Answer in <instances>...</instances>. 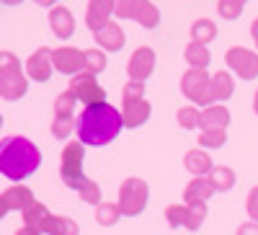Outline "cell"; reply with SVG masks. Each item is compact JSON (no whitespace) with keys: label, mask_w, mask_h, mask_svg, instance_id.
<instances>
[{"label":"cell","mask_w":258,"mask_h":235,"mask_svg":"<svg viewBox=\"0 0 258 235\" xmlns=\"http://www.w3.org/2000/svg\"><path fill=\"white\" fill-rule=\"evenodd\" d=\"M181 93L188 96L194 103H217L212 91V78L207 70H188L181 78Z\"/></svg>","instance_id":"cell-7"},{"label":"cell","mask_w":258,"mask_h":235,"mask_svg":"<svg viewBox=\"0 0 258 235\" xmlns=\"http://www.w3.org/2000/svg\"><path fill=\"white\" fill-rule=\"evenodd\" d=\"M124 127V116L109 103H96V106H85L78 116V137L83 145H93L103 147L109 145Z\"/></svg>","instance_id":"cell-1"},{"label":"cell","mask_w":258,"mask_h":235,"mask_svg":"<svg viewBox=\"0 0 258 235\" xmlns=\"http://www.w3.org/2000/svg\"><path fill=\"white\" fill-rule=\"evenodd\" d=\"M209 181L214 184V191H230L235 186V173L230 168H214L209 173Z\"/></svg>","instance_id":"cell-26"},{"label":"cell","mask_w":258,"mask_h":235,"mask_svg":"<svg viewBox=\"0 0 258 235\" xmlns=\"http://www.w3.org/2000/svg\"><path fill=\"white\" fill-rule=\"evenodd\" d=\"M116 3H111V0H91V6H88V16H85V24H88V29L93 34H98L101 29H106L111 24L109 16L114 13Z\"/></svg>","instance_id":"cell-13"},{"label":"cell","mask_w":258,"mask_h":235,"mask_svg":"<svg viewBox=\"0 0 258 235\" xmlns=\"http://www.w3.org/2000/svg\"><path fill=\"white\" fill-rule=\"evenodd\" d=\"M225 62H227V65L238 73L243 80L258 78V54H255V52H248V49H243V47H235V49H227Z\"/></svg>","instance_id":"cell-9"},{"label":"cell","mask_w":258,"mask_h":235,"mask_svg":"<svg viewBox=\"0 0 258 235\" xmlns=\"http://www.w3.org/2000/svg\"><path fill=\"white\" fill-rule=\"evenodd\" d=\"M126 70H129V78H132V80L145 83L150 75H153V70H155V52L150 47H140L132 54V60H129Z\"/></svg>","instance_id":"cell-12"},{"label":"cell","mask_w":258,"mask_h":235,"mask_svg":"<svg viewBox=\"0 0 258 235\" xmlns=\"http://www.w3.org/2000/svg\"><path fill=\"white\" fill-rule=\"evenodd\" d=\"M106 68V54L101 49H85V73L98 75Z\"/></svg>","instance_id":"cell-28"},{"label":"cell","mask_w":258,"mask_h":235,"mask_svg":"<svg viewBox=\"0 0 258 235\" xmlns=\"http://www.w3.org/2000/svg\"><path fill=\"white\" fill-rule=\"evenodd\" d=\"M212 91H214V101H227L232 96V91H235V83L222 70V73H217V75L212 78Z\"/></svg>","instance_id":"cell-24"},{"label":"cell","mask_w":258,"mask_h":235,"mask_svg":"<svg viewBox=\"0 0 258 235\" xmlns=\"http://www.w3.org/2000/svg\"><path fill=\"white\" fill-rule=\"evenodd\" d=\"M93 39L98 41L103 49H109V52H119L124 47V31L116 24H109L106 29H101L98 34H93Z\"/></svg>","instance_id":"cell-19"},{"label":"cell","mask_w":258,"mask_h":235,"mask_svg":"<svg viewBox=\"0 0 258 235\" xmlns=\"http://www.w3.org/2000/svg\"><path fill=\"white\" fill-rule=\"evenodd\" d=\"M41 165L39 147L26 137H6L0 145V173L11 181H24Z\"/></svg>","instance_id":"cell-2"},{"label":"cell","mask_w":258,"mask_h":235,"mask_svg":"<svg viewBox=\"0 0 258 235\" xmlns=\"http://www.w3.org/2000/svg\"><path fill=\"white\" fill-rule=\"evenodd\" d=\"M49 209L41 204V202H34L26 212H24V220H26V227H31V230H36V232H44V227H47V222H49Z\"/></svg>","instance_id":"cell-20"},{"label":"cell","mask_w":258,"mask_h":235,"mask_svg":"<svg viewBox=\"0 0 258 235\" xmlns=\"http://www.w3.org/2000/svg\"><path fill=\"white\" fill-rule=\"evenodd\" d=\"M16 235H39V232H36V230H31V227H21Z\"/></svg>","instance_id":"cell-41"},{"label":"cell","mask_w":258,"mask_h":235,"mask_svg":"<svg viewBox=\"0 0 258 235\" xmlns=\"http://www.w3.org/2000/svg\"><path fill=\"white\" fill-rule=\"evenodd\" d=\"M220 16L225 18H238L243 13V0H220V6H217Z\"/></svg>","instance_id":"cell-33"},{"label":"cell","mask_w":258,"mask_h":235,"mask_svg":"<svg viewBox=\"0 0 258 235\" xmlns=\"http://www.w3.org/2000/svg\"><path fill=\"white\" fill-rule=\"evenodd\" d=\"M183 163H186V168L191 170L194 176H207V173H212V158L204 153V150H191V153H186V158H183Z\"/></svg>","instance_id":"cell-21"},{"label":"cell","mask_w":258,"mask_h":235,"mask_svg":"<svg viewBox=\"0 0 258 235\" xmlns=\"http://www.w3.org/2000/svg\"><path fill=\"white\" fill-rule=\"evenodd\" d=\"M83 142H70L64 145L62 150V165H59V173H62V181L68 184L70 189H83L85 186V179L83 176Z\"/></svg>","instance_id":"cell-4"},{"label":"cell","mask_w":258,"mask_h":235,"mask_svg":"<svg viewBox=\"0 0 258 235\" xmlns=\"http://www.w3.org/2000/svg\"><path fill=\"white\" fill-rule=\"evenodd\" d=\"M49 24H52V31L57 39H70L75 34V21H73V13L64 8V6H54L52 13H49Z\"/></svg>","instance_id":"cell-16"},{"label":"cell","mask_w":258,"mask_h":235,"mask_svg":"<svg viewBox=\"0 0 258 235\" xmlns=\"http://www.w3.org/2000/svg\"><path fill=\"white\" fill-rule=\"evenodd\" d=\"M245 209H248V215L253 217V222H258V186L250 189V194L245 199Z\"/></svg>","instance_id":"cell-38"},{"label":"cell","mask_w":258,"mask_h":235,"mask_svg":"<svg viewBox=\"0 0 258 235\" xmlns=\"http://www.w3.org/2000/svg\"><path fill=\"white\" fill-rule=\"evenodd\" d=\"M209 49L207 44H197V41H191V44L186 47V62H191V70H204L209 65Z\"/></svg>","instance_id":"cell-22"},{"label":"cell","mask_w":258,"mask_h":235,"mask_svg":"<svg viewBox=\"0 0 258 235\" xmlns=\"http://www.w3.org/2000/svg\"><path fill=\"white\" fill-rule=\"evenodd\" d=\"M52 54H54V52H52L49 47H41V49H36V52L29 57L26 73H29L31 80H39V83H47V80H49V75H52V70H54Z\"/></svg>","instance_id":"cell-11"},{"label":"cell","mask_w":258,"mask_h":235,"mask_svg":"<svg viewBox=\"0 0 258 235\" xmlns=\"http://www.w3.org/2000/svg\"><path fill=\"white\" fill-rule=\"evenodd\" d=\"M29 83L21 73V65L18 60L11 54V52H3L0 54V96L6 101H16L26 93Z\"/></svg>","instance_id":"cell-3"},{"label":"cell","mask_w":258,"mask_h":235,"mask_svg":"<svg viewBox=\"0 0 258 235\" xmlns=\"http://www.w3.org/2000/svg\"><path fill=\"white\" fill-rule=\"evenodd\" d=\"M214 194V184L207 179V176H197L183 191V197H186V204H207V199Z\"/></svg>","instance_id":"cell-18"},{"label":"cell","mask_w":258,"mask_h":235,"mask_svg":"<svg viewBox=\"0 0 258 235\" xmlns=\"http://www.w3.org/2000/svg\"><path fill=\"white\" fill-rule=\"evenodd\" d=\"M217 36V26L212 24L209 18H199V21H194V26H191V41H197V44H209V41Z\"/></svg>","instance_id":"cell-23"},{"label":"cell","mask_w":258,"mask_h":235,"mask_svg":"<svg viewBox=\"0 0 258 235\" xmlns=\"http://www.w3.org/2000/svg\"><path fill=\"white\" fill-rule=\"evenodd\" d=\"M238 235H258V222H245L238 227Z\"/></svg>","instance_id":"cell-39"},{"label":"cell","mask_w":258,"mask_h":235,"mask_svg":"<svg viewBox=\"0 0 258 235\" xmlns=\"http://www.w3.org/2000/svg\"><path fill=\"white\" fill-rule=\"evenodd\" d=\"M199 122H202V114L194 106H186V109L178 111V124L183 130H194V127H199Z\"/></svg>","instance_id":"cell-32"},{"label":"cell","mask_w":258,"mask_h":235,"mask_svg":"<svg viewBox=\"0 0 258 235\" xmlns=\"http://www.w3.org/2000/svg\"><path fill=\"white\" fill-rule=\"evenodd\" d=\"M80 197L83 202H88V204H101V191L93 181H85V186L80 189Z\"/></svg>","instance_id":"cell-36"},{"label":"cell","mask_w":258,"mask_h":235,"mask_svg":"<svg viewBox=\"0 0 258 235\" xmlns=\"http://www.w3.org/2000/svg\"><path fill=\"white\" fill-rule=\"evenodd\" d=\"M147 184L142 179H126L119 189V209L126 217H137L147 204Z\"/></svg>","instance_id":"cell-5"},{"label":"cell","mask_w":258,"mask_h":235,"mask_svg":"<svg viewBox=\"0 0 258 235\" xmlns=\"http://www.w3.org/2000/svg\"><path fill=\"white\" fill-rule=\"evenodd\" d=\"M165 217H168V225H170V227H181V225H186L188 204H186V207H183V204H170V207L165 209Z\"/></svg>","instance_id":"cell-30"},{"label":"cell","mask_w":258,"mask_h":235,"mask_svg":"<svg viewBox=\"0 0 258 235\" xmlns=\"http://www.w3.org/2000/svg\"><path fill=\"white\" fill-rule=\"evenodd\" d=\"M207 217V204H188V217H186V227L188 230H199L202 222Z\"/></svg>","instance_id":"cell-31"},{"label":"cell","mask_w":258,"mask_h":235,"mask_svg":"<svg viewBox=\"0 0 258 235\" xmlns=\"http://www.w3.org/2000/svg\"><path fill=\"white\" fill-rule=\"evenodd\" d=\"M150 103L145 98H124V127L137 130L140 124H145L150 119Z\"/></svg>","instance_id":"cell-15"},{"label":"cell","mask_w":258,"mask_h":235,"mask_svg":"<svg viewBox=\"0 0 258 235\" xmlns=\"http://www.w3.org/2000/svg\"><path fill=\"white\" fill-rule=\"evenodd\" d=\"M70 93L83 101L85 106H96V103H106V91L103 85L96 80V75L91 73H80L70 80Z\"/></svg>","instance_id":"cell-8"},{"label":"cell","mask_w":258,"mask_h":235,"mask_svg":"<svg viewBox=\"0 0 258 235\" xmlns=\"http://www.w3.org/2000/svg\"><path fill=\"white\" fill-rule=\"evenodd\" d=\"M114 13L119 18H135L145 29H155L160 24V11L150 0H121V3H116Z\"/></svg>","instance_id":"cell-6"},{"label":"cell","mask_w":258,"mask_h":235,"mask_svg":"<svg viewBox=\"0 0 258 235\" xmlns=\"http://www.w3.org/2000/svg\"><path fill=\"white\" fill-rule=\"evenodd\" d=\"M250 34H253V41H255V47H258V18L253 21V26H250Z\"/></svg>","instance_id":"cell-40"},{"label":"cell","mask_w":258,"mask_h":235,"mask_svg":"<svg viewBox=\"0 0 258 235\" xmlns=\"http://www.w3.org/2000/svg\"><path fill=\"white\" fill-rule=\"evenodd\" d=\"M54 60V70L64 73V75H80L85 73V52L73 49V47H59L52 54Z\"/></svg>","instance_id":"cell-10"},{"label":"cell","mask_w":258,"mask_h":235,"mask_svg":"<svg viewBox=\"0 0 258 235\" xmlns=\"http://www.w3.org/2000/svg\"><path fill=\"white\" fill-rule=\"evenodd\" d=\"M119 217H121L119 204H98V207H96V220H98L103 227H106V225H114Z\"/></svg>","instance_id":"cell-29"},{"label":"cell","mask_w":258,"mask_h":235,"mask_svg":"<svg viewBox=\"0 0 258 235\" xmlns=\"http://www.w3.org/2000/svg\"><path fill=\"white\" fill-rule=\"evenodd\" d=\"M124 98H145V83L129 80V83L124 85Z\"/></svg>","instance_id":"cell-37"},{"label":"cell","mask_w":258,"mask_h":235,"mask_svg":"<svg viewBox=\"0 0 258 235\" xmlns=\"http://www.w3.org/2000/svg\"><path fill=\"white\" fill-rule=\"evenodd\" d=\"M230 124V111L225 109V106L214 103V106H207V109L202 111V122L199 127L204 132H212V130H225V127Z\"/></svg>","instance_id":"cell-17"},{"label":"cell","mask_w":258,"mask_h":235,"mask_svg":"<svg viewBox=\"0 0 258 235\" xmlns=\"http://www.w3.org/2000/svg\"><path fill=\"white\" fill-rule=\"evenodd\" d=\"M75 103H78V98L68 91V93H62V96H57V101H54V119H73V111H75Z\"/></svg>","instance_id":"cell-27"},{"label":"cell","mask_w":258,"mask_h":235,"mask_svg":"<svg viewBox=\"0 0 258 235\" xmlns=\"http://www.w3.org/2000/svg\"><path fill=\"white\" fill-rule=\"evenodd\" d=\"M44 232H49V235H78L80 230H78V225L70 217H54L52 215L47 227H44Z\"/></svg>","instance_id":"cell-25"},{"label":"cell","mask_w":258,"mask_h":235,"mask_svg":"<svg viewBox=\"0 0 258 235\" xmlns=\"http://www.w3.org/2000/svg\"><path fill=\"white\" fill-rule=\"evenodd\" d=\"M75 127H78V122H73L70 116H68V119H54V124H52V135H54L57 140H64V137H68V135L75 130Z\"/></svg>","instance_id":"cell-34"},{"label":"cell","mask_w":258,"mask_h":235,"mask_svg":"<svg viewBox=\"0 0 258 235\" xmlns=\"http://www.w3.org/2000/svg\"><path fill=\"white\" fill-rule=\"evenodd\" d=\"M34 204V194L31 189L26 186H11L8 191H3V197H0V207H3V215H8V212L13 209H29Z\"/></svg>","instance_id":"cell-14"},{"label":"cell","mask_w":258,"mask_h":235,"mask_svg":"<svg viewBox=\"0 0 258 235\" xmlns=\"http://www.w3.org/2000/svg\"><path fill=\"white\" fill-rule=\"evenodd\" d=\"M199 145L204 147H222L225 145V130H212V132H202Z\"/></svg>","instance_id":"cell-35"},{"label":"cell","mask_w":258,"mask_h":235,"mask_svg":"<svg viewBox=\"0 0 258 235\" xmlns=\"http://www.w3.org/2000/svg\"><path fill=\"white\" fill-rule=\"evenodd\" d=\"M255 114H258V91H255Z\"/></svg>","instance_id":"cell-42"}]
</instances>
